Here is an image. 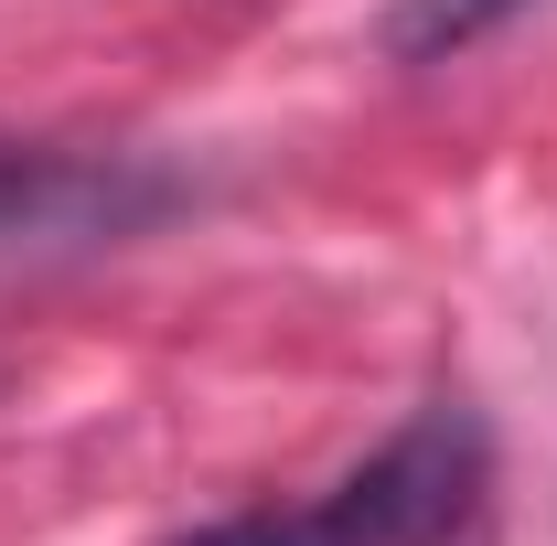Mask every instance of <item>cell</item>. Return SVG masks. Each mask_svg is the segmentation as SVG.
<instances>
[{"mask_svg":"<svg viewBox=\"0 0 557 546\" xmlns=\"http://www.w3.org/2000/svg\"><path fill=\"white\" fill-rule=\"evenodd\" d=\"M483 472H493L483 418L472 408H418L322 504H300V514H236V525H205L194 546H450L483 514Z\"/></svg>","mask_w":557,"mask_h":546,"instance_id":"6da1fadb","label":"cell"},{"mask_svg":"<svg viewBox=\"0 0 557 546\" xmlns=\"http://www.w3.org/2000/svg\"><path fill=\"white\" fill-rule=\"evenodd\" d=\"M172 204V172H150L129 150H44V139H0V258H54L97 236H139Z\"/></svg>","mask_w":557,"mask_h":546,"instance_id":"7a4b0ae2","label":"cell"},{"mask_svg":"<svg viewBox=\"0 0 557 546\" xmlns=\"http://www.w3.org/2000/svg\"><path fill=\"white\" fill-rule=\"evenodd\" d=\"M525 11H547V0H386L375 54H386V65H461L472 44L515 33Z\"/></svg>","mask_w":557,"mask_h":546,"instance_id":"3957f363","label":"cell"}]
</instances>
